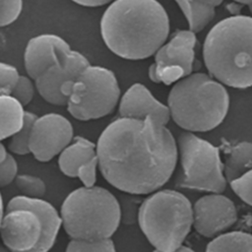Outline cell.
Segmentation results:
<instances>
[{"mask_svg":"<svg viewBox=\"0 0 252 252\" xmlns=\"http://www.w3.org/2000/svg\"><path fill=\"white\" fill-rule=\"evenodd\" d=\"M99 171L116 189L132 195L159 190L171 177L177 160V141L151 117H119L98 137Z\"/></svg>","mask_w":252,"mask_h":252,"instance_id":"cell-1","label":"cell"},{"mask_svg":"<svg viewBox=\"0 0 252 252\" xmlns=\"http://www.w3.org/2000/svg\"><path fill=\"white\" fill-rule=\"evenodd\" d=\"M100 35L123 59L143 60L166 42L169 18L158 0H114L101 16Z\"/></svg>","mask_w":252,"mask_h":252,"instance_id":"cell-2","label":"cell"},{"mask_svg":"<svg viewBox=\"0 0 252 252\" xmlns=\"http://www.w3.org/2000/svg\"><path fill=\"white\" fill-rule=\"evenodd\" d=\"M203 59L209 75L223 86L252 87V17L235 15L218 22L205 37Z\"/></svg>","mask_w":252,"mask_h":252,"instance_id":"cell-3","label":"cell"},{"mask_svg":"<svg viewBox=\"0 0 252 252\" xmlns=\"http://www.w3.org/2000/svg\"><path fill=\"white\" fill-rule=\"evenodd\" d=\"M174 123L186 132H208L226 117L229 95L225 87L206 73H192L176 82L167 97Z\"/></svg>","mask_w":252,"mask_h":252,"instance_id":"cell-4","label":"cell"},{"mask_svg":"<svg viewBox=\"0 0 252 252\" xmlns=\"http://www.w3.org/2000/svg\"><path fill=\"white\" fill-rule=\"evenodd\" d=\"M61 225L60 213L49 202L23 195L8 202L0 220L3 244L10 252H48Z\"/></svg>","mask_w":252,"mask_h":252,"instance_id":"cell-5","label":"cell"},{"mask_svg":"<svg viewBox=\"0 0 252 252\" xmlns=\"http://www.w3.org/2000/svg\"><path fill=\"white\" fill-rule=\"evenodd\" d=\"M62 226L71 239L111 238L122 212L116 197L100 186L79 187L68 194L60 209Z\"/></svg>","mask_w":252,"mask_h":252,"instance_id":"cell-6","label":"cell"},{"mask_svg":"<svg viewBox=\"0 0 252 252\" xmlns=\"http://www.w3.org/2000/svg\"><path fill=\"white\" fill-rule=\"evenodd\" d=\"M138 222L155 250L173 252L193 227V205L177 190H158L142 202Z\"/></svg>","mask_w":252,"mask_h":252,"instance_id":"cell-7","label":"cell"},{"mask_svg":"<svg viewBox=\"0 0 252 252\" xmlns=\"http://www.w3.org/2000/svg\"><path fill=\"white\" fill-rule=\"evenodd\" d=\"M176 141L181 165L177 185L190 190L222 193L228 182L220 149L191 132H182Z\"/></svg>","mask_w":252,"mask_h":252,"instance_id":"cell-8","label":"cell"},{"mask_svg":"<svg viewBox=\"0 0 252 252\" xmlns=\"http://www.w3.org/2000/svg\"><path fill=\"white\" fill-rule=\"evenodd\" d=\"M120 98V88L114 73L102 66L90 65L76 80L67 110L77 120L98 119L110 114Z\"/></svg>","mask_w":252,"mask_h":252,"instance_id":"cell-9","label":"cell"},{"mask_svg":"<svg viewBox=\"0 0 252 252\" xmlns=\"http://www.w3.org/2000/svg\"><path fill=\"white\" fill-rule=\"evenodd\" d=\"M196 33L190 30H178L155 54L148 75L156 84L169 86L192 74L195 62Z\"/></svg>","mask_w":252,"mask_h":252,"instance_id":"cell-10","label":"cell"},{"mask_svg":"<svg viewBox=\"0 0 252 252\" xmlns=\"http://www.w3.org/2000/svg\"><path fill=\"white\" fill-rule=\"evenodd\" d=\"M90 65L85 55L73 50L65 60L48 68L34 81L35 89L48 103L67 106L76 80Z\"/></svg>","mask_w":252,"mask_h":252,"instance_id":"cell-11","label":"cell"},{"mask_svg":"<svg viewBox=\"0 0 252 252\" xmlns=\"http://www.w3.org/2000/svg\"><path fill=\"white\" fill-rule=\"evenodd\" d=\"M71 122L58 113H47L35 120L31 140L30 152L41 162L51 160L59 156L74 140Z\"/></svg>","mask_w":252,"mask_h":252,"instance_id":"cell-12","label":"cell"},{"mask_svg":"<svg viewBox=\"0 0 252 252\" xmlns=\"http://www.w3.org/2000/svg\"><path fill=\"white\" fill-rule=\"evenodd\" d=\"M236 220V207L222 193H209L193 205V227L204 237L215 238L225 233Z\"/></svg>","mask_w":252,"mask_h":252,"instance_id":"cell-13","label":"cell"},{"mask_svg":"<svg viewBox=\"0 0 252 252\" xmlns=\"http://www.w3.org/2000/svg\"><path fill=\"white\" fill-rule=\"evenodd\" d=\"M73 49L61 36L42 33L31 38L24 53V64L28 76L35 81L51 66L65 60Z\"/></svg>","mask_w":252,"mask_h":252,"instance_id":"cell-14","label":"cell"},{"mask_svg":"<svg viewBox=\"0 0 252 252\" xmlns=\"http://www.w3.org/2000/svg\"><path fill=\"white\" fill-rule=\"evenodd\" d=\"M58 166L64 175L79 178L83 186H94L96 170L99 169L96 144L82 136H76L59 155Z\"/></svg>","mask_w":252,"mask_h":252,"instance_id":"cell-15","label":"cell"},{"mask_svg":"<svg viewBox=\"0 0 252 252\" xmlns=\"http://www.w3.org/2000/svg\"><path fill=\"white\" fill-rule=\"evenodd\" d=\"M118 111L120 117L136 119L151 117L165 126L171 118L168 106L158 100L147 87L139 83L132 85L123 94Z\"/></svg>","mask_w":252,"mask_h":252,"instance_id":"cell-16","label":"cell"},{"mask_svg":"<svg viewBox=\"0 0 252 252\" xmlns=\"http://www.w3.org/2000/svg\"><path fill=\"white\" fill-rule=\"evenodd\" d=\"M223 169L228 183L252 170V143L242 141L227 146Z\"/></svg>","mask_w":252,"mask_h":252,"instance_id":"cell-17","label":"cell"},{"mask_svg":"<svg viewBox=\"0 0 252 252\" xmlns=\"http://www.w3.org/2000/svg\"><path fill=\"white\" fill-rule=\"evenodd\" d=\"M26 119L24 105L12 95H0V139L3 141L19 132Z\"/></svg>","mask_w":252,"mask_h":252,"instance_id":"cell-18","label":"cell"},{"mask_svg":"<svg viewBox=\"0 0 252 252\" xmlns=\"http://www.w3.org/2000/svg\"><path fill=\"white\" fill-rule=\"evenodd\" d=\"M205 252H252V234L245 231H228L213 238Z\"/></svg>","mask_w":252,"mask_h":252,"instance_id":"cell-19","label":"cell"},{"mask_svg":"<svg viewBox=\"0 0 252 252\" xmlns=\"http://www.w3.org/2000/svg\"><path fill=\"white\" fill-rule=\"evenodd\" d=\"M184 14L189 30L197 33L203 31L215 18V7L204 5L197 0H174Z\"/></svg>","mask_w":252,"mask_h":252,"instance_id":"cell-20","label":"cell"},{"mask_svg":"<svg viewBox=\"0 0 252 252\" xmlns=\"http://www.w3.org/2000/svg\"><path fill=\"white\" fill-rule=\"evenodd\" d=\"M36 119H37V116L34 113L26 111V119H25V124L23 128L19 132H17L15 135H13L10 139V142L7 147L9 152L19 156L31 154L30 140H31L32 126Z\"/></svg>","mask_w":252,"mask_h":252,"instance_id":"cell-21","label":"cell"},{"mask_svg":"<svg viewBox=\"0 0 252 252\" xmlns=\"http://www.w3.org/2000/svg\"><path fill=\"white\" fill-rule=\"evenodd\" d=\"M65 252H116V249L111 238L97 240L71 239Z\"/></svg>","mask_w":252,"mask_h":252,"instance_id":"cell-22","label":"cell"},{"mask_svg":"<svg viewBox=\"0 0 252 252\" xmlns=\"http://www.w3.org/2000/svg\"><path fill=\"white\" fill-rule=\"evenodd\" d=\"M15 184L21 194L29 198L40 199L46 192L44 181L34 175L19 174L15 180Z\"/></svg>","mask_w":252,"mask_h":252,"instance_id":"cell-23","label":"cell"},{"mask_svg":"<svg viewBox=\"0 0 252 252\" xmlns=\"http://www.w3.org/2000/svg\"><path fill=\"white\" fill-rule=\"evenodd\" d=\"M18 163L2 143L0 145V185L5 187L15 182L18 176Z\"/></svg>","mask_w":252,"mask_h":252,"instance_id":"cell-24","label":"cell"},{"mask_svg":"<svg viewBox=\"0 0 252 252\" xmlns=\"http://www.w3.org/2000/svg\"><path fill=\"white\" fill-rule=\"evenodd\" d=\"M20 77L16 67L2 62L0 64V95H11Z\"/></svg>","mask_w":252,"mask_h":252,"instance_id":"cell-25","label":"cell"},{"mask_svg":"<svg viewBox=\"0 0 252 252\" xmlns=\"http://www.w3.org/2000/svg\"><path fill=\"white\" fill-rule=\"evenodd\" d=\"M228 184L239 199L252 207V170Z\"/></svg>","mask_w":252,"mask_h":252,"instance_id":"cell-26","label":"cell"},{"mask_svg":"<svg viewBox=\"0 0 252 252\" xmlns=\"http://www.w3.org/2000/svg\"><path fill=\"white\" fill-rule=\"evenodd\" d=\"M23 9V0H0V26L6 27L14 23Z\"/></svg>","mask_w":252,"mask_h":252,"instance_id":"cell-27","label":"cell"},{"mask_svg":"<svg viewBox=\"0 0 252 252\" xmlns=\"http://www.w3.org/2000/svg\"><path fill=\"white\" fill-rule=\"evenodd\" d=\"M32 81V80L29 76L21 75L17 86L11 94V95L20 101L23 105L29 104L33 97L35 84H33Z\"/></svg>","mask_w":252,"mask_h":252,"instance_id":"cell-28","label":"cell"},{"mask_svg":"<svg viewBox=\"0 0 252 252\" xmlns=\"http://www.w3.org/2000/svg\"><path fill=\"white\" fill-rule=\"evenodd\" d=\"M74 3L84 7H100L112 3L114 0H71Z\"/></svg>","mask_w":252,"mask_h":252,"instance_id":"cell-29","label":"cell"},{"mask_svg":"<svg viewBox=\"0 0 252 252\" xmlns=\"http://www.w3.org/2000/svg\"><path fill=\"white\" fill-rule=\"evenodd\" d=\"M198 2L204 4V5H208V6H211V7H218L220 6L223 0H197Z\"/></svg>","mask_w":252,"mask_h":252,"instance_id":"cell-30","label":"cell"},{"mask_svg":"<svg viewBox=\"0 0 252 252\" xmlns=\"http://www.w3.org/2000/svg\"><path fill=\"white\" fill-rule=\"evenodd\" d=\"M233 1L238 3V4H241L243 6L248 7V9L250 10V12L252 14V0H233Z\"/></svg>","mask_w":252,"mask_h":252,"instance_id":"cell-31","label":"cell"},{"mask_svg":"<svg viewBox=\"0 0 252 252\" xmlns=\"http://www.w3.org/2000/svg\"><path fill=\"white\" fill-rule=\"evenodd\" d=\"M154 252H161V251H158V250H154ZM173 252H195L193 249H191L190 247L188 246H184L182 245L180 248H178L177 250L173 251Z\"/></svg>","mask_w":252,"mask_h":252,"instance_id":"cell-32","label":"cell"},{"mask_svg":"<svg viewBox=\"0 0 252 252\" xmlns=\"http://www.w3.org/2000/svg\"><path fill=\"white\" fill-rule=\"evenodd\" d=\"M1 252H10L7 248H5V247H3L2 249H1Z\"/></svg>","mask_w":252,"mask_h":252,"instance_id":"cell-33","label":"cell"}]
</instances>
